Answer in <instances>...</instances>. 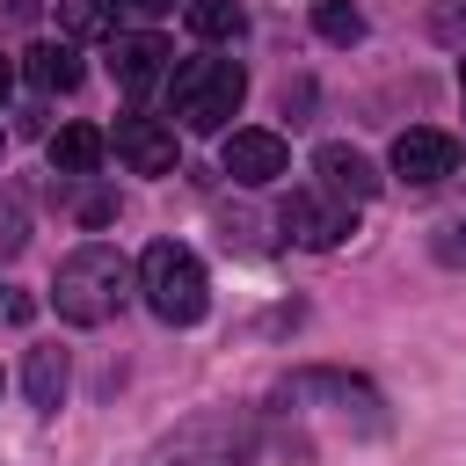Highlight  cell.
<instances>
[{
  "mask_svg": "<svg viewBox=\"0 0 466 466\" xmlns=\"http://www.w3.org/2000/svg\"><path fill=\"white\" fill-rule=\"evenodd\" d=\"M131 284H138V269H131L109 240H87V248H73V255L58 262V277H51V306H58L66 328H102V320L124 313Z\"/></svg>",
  "mask_w": 466,
  "mask_h": 466,
  "instance_id": "6da1fadb",
  "label": "cell"
},
{
  "mask_svg": "<svg viewBox=\"0 0 466 466\" xmlns=\"http://www.w3.org/2000/svg\"><path fill=\"white\" fill-rule=\"evenodd\" d=\"M255 451H262V430L248 408H197L146 451V466H255Z\"/></svg>",
  "mask_w": 466,
  "mask_h": 466,
  "instance_id": "7a4b0ae2",
  "label": "cell"
},
{
  "mask_svg": "<svg viewBox=\"0 0 466 466\" xmlns=\"http://www.w3.org/2000/svg\"><path fill=\"white\" fill-rule=\"evenodd\" d=\"M248 102V73L233 58H182L167 80V116L182 131H226Z\"/></svg>",
  "mask_w": 466,
  "mask_h": 466,
  "instance_id": "3957f363",
  "label": "cell"
},
{
  "mask_svg": "<svg viewBox=\"0 0 466 466\" xmlns=\"http://www.w3.org/2000/svg\"><path fill=\"white\" fill-rule=\"evenodd\" d=\"M138 291H146V306H153L167 328H197L204 306H211L204 262H197L182 240H153V248L138 255Z\"/></svg>",
  "mask_w": 466,
  "mask_h": 466,
  "instance_id": "277c9868",
  "label": "cell"
},
{
  "mask_svg": "<svg viewBox=\"0 0 466 466\" xmlns=\"http://www.w3.org/2000/svg\"><path fill=\"white\" fill-rule=\"evenodd\" d=\"M277 226L299 240V248H342L350 233H357V204L350 197H320V189H291L284 197V211H277Z\"/></svg>",
  "mask_w": 466,
  "mask_h": 466,
  "instance_id": "5b68a950",
  "label": "cell"
},
{
  "mask_svg": "<svg viewBox=\"0 0 466 466\" xmlns=\"http://www.w3.org/2000/svg\"><path fill=\"white\" fill-rule=\"evenodd\" d=\"M459 167V138L451 131H430V124H408L400 138H393V175L400 182H415V189H430V182H444Z\"/></svg>",
  "mask_w": 466,
  "mask_h": 466,
  "instance_id": "8992f818",
  "label": "cell"
},
{
  "mask_svg": "<svg viewBox=\"0 0 466 466\" xmlns=\"http://www.w3.org/2000/svg\"><path fill=\"white\" fill-rule=\"evenodd\" d=\"M116 160L131 175H175V131L160 116H116Z\"/></svg>",
  "mask_w": 466,
  "mask_h": 466,
  "instance_id": "52a82bcc",
  "label": "cell"
},
{
  "mask_svg": "<svg viewBox=\"0 0 466 466\" xmlns=\"http://www.w3.org/2000/svg\"><path fill=\"white\" fill-rule=\"evenodd\" d=\"M284 167H291V146H284L277 131H226V175H233V182L262 189V182H277Z\"/></svg>",
  "mask_w": 466,
  "mask_h": 466,
  "instance_id": "ba28073f",
  "label": "cell"
},
{
  "mask_svg": "<svg viewBox=\"0 0 466 466\" xmlns=\"http://www.w3.org/2000/svg\"><path fill=\"white\" fill-rule=\"evenodd\" d=\"M167 44L160 36H109V80L124 87V95H146L160 73H167Z\"/></svg>",
  "mask_w": 466,
  "mask_h": 466,
  "instance_id": "9c48e42d",
  "label": "cell"
},
{
  "mask_svg": "<svg viewBox=\"0 0 466 466\" xmlns=\"http://www.w3.org/2000/svg\"><path fill=\"white\" fill-rule=\"evenodd\" d=\"M313 175H320V189H335V197H350V204H371V197H379V167H371L357 146H320V153H313Z\"/></svg>",
  "mask_w": 466,
  "mask_h": 466,
  "instance_id": "30bf717a",
  "label": "cell"
},
{
  "mask_svg": "<svg viewBox=\"0 0 466 466\" xmlns=\"http://www.w3.org/2000/svg\"><path fill=\"white\" fill-rule=\"evenodd\" d=\"M22 73H29V87H44V95H73V87H80V51H73V44H29Z\"/></svg>",
  "mask_w": 466,
  "mask_h": 466,
  "instance_id": "8fae6325",
  "label": "cell"
},
{
  "mask_svg": "<svg viewBox=\"0 0 466 466\" xmlns=\"http://www.w3.org/2000/svg\"><path fill=\"white\" fill-rule=\"evenodd\" d=\"M102 153H109V138H102L95 124H66V131H51V167H58V175H95Z\"/></svg>",
  "mask_w": 466,
  "mask_h": 466,
  "instance_id": "7c38bea8",
  "label": "cell"
},
{
  "mask_svg": "<svg viewBox=\"0 0 466 466\" xmlns=\"http://www.w3.org/2000/svg\"><path fill=\"white\" fill-rule=\"evenodd\" d=\"M22 386H29V408H58L66 400V350H29V371H22Z\"/></svg>",
  "mask_w": 466,
  "mask_h": 466,
  "instance_id": "4fadbf2b",
  "label": "cell"
},
{
  "mask_svg": "<svg viewBox=\"0 0 466 466\" xmlns=\"http://www.w3.org/2000/svg\"><path fill=\"white\" fill-rule=\"evenodd\" d=\"M182 15H189V29H197L204 44H233V36L248 29V15H240V0H189Z\"/></svg>",
  "mask_w": 466,
  "mask_h": 466,
  "instance_id": "5bb4252c",
  "label": "cell"
},
{
  "mask_svg": "<svg viewBox=\"0 0 466 466\" xmlns=\"http://www.w3.org/2000/svg\"><path fill=\"white\" fill-rule=\"evenodd\" d=\"M313 29H320L328 44H357V36H364V15L342 7V0H320V7H313Z\"/></svg>",
  "mask_w": 466,
  "mask_h": 466,
  "instance_id": "9a60e30c",
  "label": "cell"
},
{
  "mask_svg": "<svg viewBox=\"0 0 466 466\" xmlns=\"http://www.w3.org/2000/svg\"><path fill=\"white\" fill-rule=\"evenodd\" d=\"M58 22H66L73 36H102V29H116L109 0H58Z\"/></svg>",
  "mask_w": 466,
  "mask_h": 466,
  "instance_id": "2e32d148",
  "label": "cell"
},
{
  "mask_svg": "<svg viewBox=\"0 0 466 466\" xmlns=\"http://www.w3.org/2000/svg\"><path fill=\"white\" fill-rule=\"evenodd\" d=\"M22 240H29V218L15 197H0V255H22Z\"/></svg>",
  "mask_w": 466,
  "mask_h": 466,
  "instance_id": "e0dca14e",
  "label": "cell"
},
{
  "mask_svg": "<svg viewBox=\"0 0 466 466\" xmlns=\"http://www.w3.org/2000/svg\"><path fill=\"white\" fill-rule=\"evenodd\" d=\"M437 255H444L451 269H466V211H459V218H444V233H437Z\"/></svg>",
  "mask_w": 466,
  "mask_h": 466,
  "instance_id": "ac0fdd59",
  "label": "cell"
},
{
  "mask_svg": "<svg viewBox=\"0 0 466 466\" xmlns=\"http://www.w3.org/2000/svg\"><path fill=\"white\" fill-rule=\"evenodd\" d=\"M124 7H138V15H167L175 0H124Z\"/></svg>",
  "mask_w": 466,
  "mask_h": 466,
  "instance_id": "d6986e66",
  "label": "cell"
},
{
  "mask_svg": "<svg viewBox=\"0 0 466 466\" xmlns=\"http://www.w3.org/2000/svg\"><path fill=\"white\" fill-rule=\"evenodd\" d=\"M459 109H466V58H459Z\"/></svg>",
  "mask_w": 466,
  "mask_h": 466,
  "instance_id": "ffe728a7",
  "label": "cell"
},
{
  "mask_svg": "<svg viewBox=\"0 0 466 466\" xmlns=\"http://www.w3.org/2000/svg\"><path fill=\"white\" fill-rule=\"evenodd\" d=\"M7 80H15V73H7V58H0V102H7Z\"/></svg>",
  "mask_w": 466,
  "mask_h": 466,
  "instance_id": "44dd1931",
  "label": "cell"
}]
</instances>
